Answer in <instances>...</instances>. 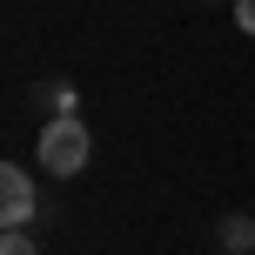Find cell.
Here are the masks:
<instances>
[{"instance_id": "6da1fadb", "label": "cell", "mask_w": 255, "mask_h": 255, "mask_svg": "<svg viewBox=\"0 0 255 255\" xmlns=\"http://www.w3.org/2000/svg\"><path fill=\"white\" fill-rule=\"evenodd\" d=\"M88 154H94V134H88V121H81V115L40 121V168H47V175H61V181L81 175Z\"/></svg>"}, {"instance_id": "7a4b0ae2", "label": "cell", "mask_w": 255, "mask_h": 255, "mask_svg": "<svg viewBox=\"0 0 255 255\" xmlns=\"http://www.w3.org/2000/svg\"><path fill=\"white\" fill-rule=\"evenodd\" d=\"M40 215V195H34V175H27L20 161L0 168V222L7 229H27V222Z\"/></svg>"}, {"instance_id": "3957f363", "label": "cell", "mask_w": 255, "mask_h": 255, "mask_svg": "<svg viewBox=\"0 0 255 255\" xmlns=\"http://www.w3.org/2000/svg\"><path fill=\"white\" fill-rule=\"evenodd\" d=\"M34 94H40V108H47V121L74 115V88H67V81H47V88H34Z\"/></svg>"}, {"instance_id": "277c9868", "label": "cell", "mask_w": 255, "mask_h": 255, "mask_svg": "<svg viewBox=\"0 0 255 255\" xmlns=\"http://www.w3.org/2000/svg\"><path fill=\"white\" fill-rule=\"evenodd\" d=\"M222 242H229V249H242V255H255V222L229 215V222H222Z\"/></svg>"}, {"instance_id": "5b68a950", "label": "cell", "mask_w": 255, "mask_h": 255, "mask_svg": "<svg viewBox=\"0 0 255 255\" xmlns=\"http://www.w3.org/2000/svg\"><path fill=\"white\" fill-rule=\"evenodd\" d=\"M0 255H40V249H34V235H27V229H7V242H0Z\"/></svg>"}, {"instance_id": "8992f818", "label": "cell", "mask_w": 255, "mask_h": 255, "mask_svg": "<svg viewBox=\"0 0 255 255\" xmlns=\"http://www.w3.org/2000/svg\"><path fill=\"white\" fill-rule=\"evenodd\" d=\"M235 20H242V34H255V0H235Z\"/></svg>"}]
</instances>
